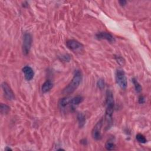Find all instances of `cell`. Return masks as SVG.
Here are the masks:
<instances>
[{
	"label": "cell",
	"instance_id": "ffe728a7",
	"mask_svg": "<svg viewBox=\"0 0 151 151\" xmlns=\"http://www.w3.org/2000/svg\"><path fill=\"white\" fill-rule=\"evenodd\" d=\"M61 60H62L64 61H70V57L69 56H68V55L65 54V55H63V56H61Z\"/></svg>",
	"mask_w": 151,
	"mask_h": 151
},
{
	"label": "cell",
	"instance_id": "9a60e30c",
	"mask_svg": "<svg viewBox=\"0 0 151 151\" xmlns=\"http://www.w3.org/2000/svg\"><path fill=\"white\" fill-rule=\"evenodd\" d=\"M0 110H1V113L2 114H7L10 111V107L5 104L1 103V105H0Z\"/></svg>",
	"mask_w": 151,
	"mask_h": 151
},
{
	"label": "cell",
	"instance_id": "603a6c76",
	"mask_svg": "<svg viewBox=\"0 0 151 151\" xmlns=\"http://www.w3.org/2000/svg\"><path fill=\"white\" fill-rule=\"evenodd\" d=\"M5 150H12V149H11L10 148L7 147V148H5Z\"/></svg>",
	"mask_w": 151,
	"mask_h": 151
},
{
	"label": "cell",
	"instance_id": "8992f818",
	"mask_svg": "<svg viewBox=\"0 0 151 151\" xmlns=\"http://www.w3.org/2000/svg\"><path fill=\"white\" fill-rule=\"evenodd\" d=\"M67 47L73 51H80L83 49V46L78 41L75 40H69L66 42Z\"/></svg>",
	"mask_w": 151,
	"mask_h": 151
},
{
	"label": "cell",
	"instance_id": "30bf717a",
	"mask_svg": "<svg viewBox=\"0 0 151 151\" xmlns=\"http://www.w3.org/2000/svg\"><path fill=\"white\" fill-rule=\"evenodd\" d=\"M72 98L68 97H65L61 99L59 102V106L60 109H64L68 105H70Z\"/></svg>",
	"mask_w": 151,
	"mask_h": 151
},
{
	"label": "cell",
	"instance_id": "2e32d148",
	"mask_svg": "<svg viewBox=\"0 0 151 151\" xmlns=\"http://www.w3.org/2000/svg\"><path fill=\"white\" fill-rule=\"evenodd\" d=\"M136 138L139 142L142 143H145L147 142L146 139L145 138V137L142 135V134H138L136 136Z\"/></svg>",
	"mask_w": 151,
	"mask_h": 151
},
{
	"label": "cell",
	"instance_id": "7a4b0ae2",
	"mask_svg": "<svg viewBox=\"0 0 151 151\" xmlns=\"http://www.w3.org/2000/svg\"><path fill=\"white\" fill-rule=\"evenodd\" d=\"M82 79H83V75H82L81 71L78 70H76L72 81L63 90V94L68 95L73 93L79 86Z\"/></svg>",
	"mask_w": 151,
	"mask_h": 151
},
{
	"label": "cell",
	"instance_id": "d6986e66",
	"mask_svg": "<svg viewBox=\"0 0 151 151\" xmlns=\"http://www.w3.org/2000/svg\"><path fill=\"white\" fill-rule=\"evenodd\" d=\"M97 86L100 89H103L105 87V81L103 79H99L97 82Z\"/></svg>",
	"mask_w": 151,
	"mask_h": 151
},
{
	"label": "cell",
	"instance_id": "7402d4cb",
	"mask_svg": "<svg viewBox=\"0 0 151 151\" xmlns=\"http://www.w3.org/2000/svg\"><path fill=\"white\" fill-rule=\"evenodd\" d=\"M119 3L121 5L124 6L126 5V4L127 3L126 1H125V0H121V1H119Z\"/></svg>",
	"mask_w": 151,
	"mask_h": 151
},
{
	"label": "cell",
	"instance_id": "e0dca14e",
	"mask_svg": "<svg viewBox=\"0 0 151 151\" xmlns=\"http://www.w3.org/2000/svg\"><path fill=\"white\" fill-rule=\"evenodd\" d=\"M105 147H106L107 150H112L115 149V145L114 143H113L111 141H108V142H106V143L105 145Z\"/></svg>",
	"mask_w": 151,
	"mask_h": 151
},
{
	"label": "cell",
	"instance_id": "52a82bcc",
	"mask_svg": "<svg viewBox=\"0 0 151 151\" xmlns=\"http://www.w3.org/2000/svg\"><path fill=\"white\" fill-rule=\"evenodd\" d=\"M2 89L4 92V96L7 100H12L15 99L14 93L9 85L5 82L2 83Z\"/></svg>",
	"mask_w": 151,
	"mask_h": 151
},
{
	"label": "cell",
	"instance_id": "4fadbf2b",
	"mask_svg": "<svg viewBox=\"0 0 151 151\" xmlns=\"http://www.w3.org/2000/svg\"><path fill=\"white\" fill-rule=\"evenodd\" d=\"M77 120L80 128H83L86 123V118L83 113H79L77 115Z\"/></svg>",
	"mask_w": 151,
	"mask_h": 151
},
{
	"label": "cell",
	"instance_id": "7c38bea8",
	"mask_svg": "<svg viewBox=\"0 0 151 151\" xmlns=\"http://www.w3.org/2000/svg\"><path fill=\"white\" fill-rule=\"evenodd\" d=\"M83 98L81 96H77L72 98L71 103H70L71 107L72 109H74V107L75 106L79 105L80 103H81L82 102H83Z\"/></svg>",
	"mask_w": 151,
	"mask_h": 151
},
{
	"label": "cell",
	"instance_id": "ac0fdd59",
	"mask_svg": "<svg viewBox=\"0 0 151 151\" xmlns=\"http://www.w3.org/2000/svg\"><path fill=\"white\" fill-rule=\"evenodd\" d=\"M115 59L117 61L118 63L120 66H124L125 64V60L122 57L120 56H118L115 57Z\"/></svg>",
	"mask_w": 151,
	"mask_h": 151
},
{
	"label": "cell",
	"instance_id": "5bb4252c",
	"mask_svg": "<svg viewBox=\"0 0 151 151\" xmlns=\"http://www.w3.org/2000/svg\"><path fill=\"white\" fill-rule=\"evenodd\" d=\"M132 82L133 83L134 85V86H135V90L137 93H140L142 91V87L141 86V85L139 83V82L136 80V79H135V78H133L132 79Z\"/></svg>",
	"mask_w": 151,
	"mask_h": 151
},
{
	"label": "cell",
	"instance_id": "9c48e42d",
	"mask_svg": "<svg viewBox=\"0 0 151 151\" xmlns=\"http://www.w3.org/2000/svg\"><path fill=\"white\" fill-rule=\"evenodd\" d=\"M23 72L24 73L25 79L27 80L30 81L33 79L34 76V72L31 67L28 66L24 67L23 68Z\"/></svg>",
	"mask_w": 151,
	"mask_h": 151
},
{
	"label": "cell",
	"instance_id": "3957f363",
	"mask_svg": "<svg viewBox=\"0 0 151 151\" xmlns=\"http://www.w3.org/2000/svg\"><path fill=\"white\" fill-rule=\"evenodd\" d=\"M116 81L119 87L122 89H126L128 86L127 79L125 72L121 69H118L115 74Z\"/></svg>",
	"mask_w": 151,
	"mask_h": 151
},
{
	"label": "cell",
	"instance_id": "5b68a950",
	"mask_svg": "<svg viewBox=\"0 0 151 151\" xmlns=\"http://www.w3.org/2000/svg\"><path fill=\"white\" fill-rule=\"evenodd\" d=\"M102 125H103V119H101L94 126L92 132V135L94 139L96 141H99L102 139L101 131H102Z\"/></svg>",
	"mask_w": 151,
	"mask_h": 151
},
{
	"label": "cell",
	"instance_id": "ba28073f",
	"mask_svg": "<svg viewBox=\"0 0 151 151\" xmlns=\"http://www.w3.org/2000/svg\"><path fill=\"white\" fill-rule=\"evenodd\" d=\"M98 40H106L111 43H113L115 42V39L113 36L109 33L106 32H100L96 35Z\"/></svg>",
	"mask_w": 151,
	"mask_h": 151
},
{
	"label": "cell",
	"instance_id": "8fae6325",
	"mask_svg": "<svg viewBox=\"0 0 151 151\" xmlns=\"http://www.w3.org/2000/svg\"><path fill=\"white\" fill-rule=\"evenodd\" d=\"M53 86V82L51 80H48L44 82L42 87V92L43 93H47L52 89Z\"/></svg>",
	"mask_w": 151,
	"mask_h": 151
},
{
	"label": "cell",
	"instance_id": "44dd1931",
	"mask_svg": "<svg viewBox=\"0 0 151 151\" xmlns=\"http://www.w3.org/2000/svg\"><path fill=\"white\" fill-rule=\"evenodd\" d=\"M138 102L141 104L144 103L145 102V98H144V96H140L138 99Z\"/></svg>",
	"mask_w": 151,
	"mask_h": 151
},
{
	"label": "cell",
	"instance_id": "6da1fadb",
	"mask_svg": "<svg viewBox=\"0 0 151 151\" xmlns=\"http://www.w3.org/2000/svg\"><path fill=\"white\" fill-rule=\"evenodd\" d=\"M106 109L105 114V122L106 123V128L109 129L112 125V116L114 111L115 101L112 92L111 90L106 92Z\"/></svg>",
	"mask_w": 151,
	"mask_h": 151
},
{
	"label": "cell",
	"instance_id": "277c9868",
	"mask_svg": "<svg viewBox=\"0 0 151 151\" xmlns=\"http://www.w3.org/2000/svg\"><path fill=\"white\" fill-rule=\"evenodd\" d=\"M32 36L31 34L26 33L24 34L23 37V43L22 46L23 54L25 56L28 54L30 51L32 45Z\"/></svg>",
	"mask_w": 151,
	"mask_h": 151
}]
</instances>
